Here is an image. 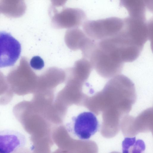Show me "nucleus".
<instances>
[{
  "mask_svg": "<svg viewBox=\"0 0 153 153\" xmlns=\"http://www.w3.org/2000/svg\"><path fill=\"white\" fill-rule=\"evenodd\" d=\"M83 107L73 104L67 108L63 119L64 127L73 139L86 140L98 131L99 124L97 117L92 112L85 111Z\"/></svg>",
  "mask_w": 153,
  "mask_h": 153,
  "instance_id": "f257e3e1",
  "label": "nucleus"
},
{
  "mask_svg": "<svg viewBox=\"0 0 153 153\" xmlns=\"http://www.w3.org/2000/svg\"><path fill=\"white\" fill-rule=\"evenodd\" d=\"M124 20L117 18H110L97 21H85L82 24L86 36L96 41L113 36L123 28Z\"/></svg>",
  "mask_w": 153,
  "mask_h": 153,
  "instance_id": "f03ea898",
  "label": "nucleus"
},
{
  "mask_svg": "<svg viewBox=\"0 0 153 153\" xmlns=\"http://www.w3.org/2000/svg\"><path fill=\"white\" fill-rule=\"evenodd\" d=\"M49 10L52 25L56 29L78 28L86 18L84 11L79 8L65 7L59 11L51 6Z\"/></svg>",
  "mask_w": 153,
  "mask_h": 153,
  "instance_id": "7ed1b4c3",
  "label": "nucleus"
},
{
  "mask_svg": "<svg viewBox=\"0 0 153 153\" xmlns=\"http://www.w3.org/2000/svg\"><path fill=\"white\" fill-rule=\"evenodd\" d=\"M21 51L19 42L10 33L0 32V68L13 66Z\"/></svg>",
  "mask_w": 153,
  "mask_h": 153,
  "instance_id": "20e7f679",
  "label": "nucleus"
},
{
  "mask_svg": "<svg viewBox=\"0 0 153 153\" xmlns=\"http://www.w3.org/2000/svg\"><path fill=\"white\" fill-rule=\"evenodd\" d=\"M27 143L26 136L19 132L10 129L0 131V153L25 151Z\"/></svg>",
  "mask_w": 153,
  "mask_h": 153,
  "instance_id": "39448f33",
  "label": "nucleus"
},
{
  "mask_svg": "<svg viewBox=\"0 0 153 153\" xmlns=\"http://www.w3.org/2000/svg\"><path fill=\"white\" fill-rule=\"evenodd\" d=\"M89 39V38L85 33L78 28L68 29L65 35V43L68 47L74 50H82Z\"/></svg>",
  "mask_w": 153,
  "mask_h": 153,
  "instance_id": "423d86ee",
  "label": "nucleus"
},
{
  "mask_svg": "<svg viewBox=\"0 0 153 153\" xmlns=\"http://www.w3.org/2000/svg\"><path fill=\"white\" fill-rule=\"evenodd\" d=\"M93 68L89 61L83 58L76 62L70 70V75L68 78L83 83L88 79Z\"/></svg>",
  "mask_w": 153,
  "mask_h": 153,
  "instance_id": "0eeeda50",
  "label": "nucleus"
},
{
  "mask_svg": "<svg viewBox=\"0 0 153 153\" xmlns=\"http://www.w3.org/2000/svg\"><path fill=\"white\" fill-rule=\"evenodd\" d=\"M123 152H142L145 150V146L144 142L141 140H136L135 137L126 138L122 143Z\"/></svg>",
  "mask_w": 153,
  "mask_h": 153,
  "instance_id": "6e6552de",
  "label": "nucleus"
},
{
  "mask_svg": "<svg viewBox=\"0 0 153 153\" xmlns=\"http://www.w3.org/2000/svg\"><path fill=\"white\" fill-rule=\"evenodd\" d=\"M31 67L36 70H40L44 66V62L39 56H35L32 58L30 62Z\"/></svg>",
  "mask_w": 153,
  "mask_h": 153,
  "instance_id": "1a4fd4ad",
  "label": "nucleus"
},
{
  "mask_svg": "<svg viewBox=\"0 0 153 153\" xmlns=\"http://www.w3.org/2000/svg\"><path fill=\"white\" fill-rule=\"evenodd\" d=\"M68 0H50L51 3V6L56 7H63Z\"/></svg>",
  "mask_w": 153,
  "mask_h": 153,
  "instance_id": "9d476101",
  "label": "nucleus"
}]
</instances>
